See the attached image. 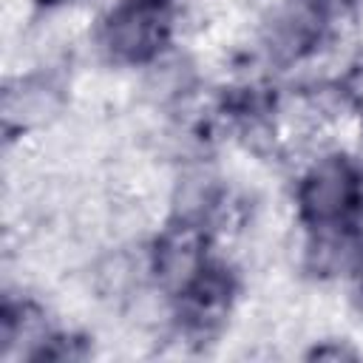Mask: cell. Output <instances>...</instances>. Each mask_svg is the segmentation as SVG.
I'll list each match as a JSON object with an SVG mask.
<instances>
[{
    "instance_id": "obj_1",
    "label": "cell",
    "mask_w": 363,
    "mask_h": 363,
    "mask_svg": "<svg viewBox=\"0 0 363 363\" xmlns=\"http://www.w3.org/2000/svg\"><path fill=\"white\" fill-rule=\"evenodd\" d=\"M176 40V0H119L91 26L96 60L122 71L145 68Z\"/></svg>"
},
{
    "instance_id": "obj_2",
    "label": "cell",
    "mask_w": 363,
    "mask_h": 363,
    "mask_svg": "<svg viewBox=\"0 0 363 363\" xmlns=\"http://www.w3.org/2000/svg\"><path fill=\"white\" fill-rule=\"evenodd\" d=\"M332 17L323 0H269L252 20L250 45L264 68L292 71L332 34Z\"/></svg>"
},
{
    "instance_id": "obj_3",
    "label": "cell",
    "mask_w": 363,
    "mask_h": 363,
    "mask_svg": "<svg viewBox=\"0 0 363 363\" xmlns=\"http://www.w3.org/2000/svg\"><path fill=\"white\" fill-rule=\"evenodd\" d=\"M360 162L346 150H323L306 159L295 176L292 204L301 227L349 224L357 204Z\"/></svg>"
},
{
    "instance_id": "obj_4",
    "label": "cell",
    "mask_w": 363,
    "mask_h": 363,
    "mask_svg": "<svg viewBox=\"0 0 363 363\" xmlns=\"http://www.w3.org/2000/svg\"><path fill=\"white\" fill-rule=\"evenodd\" d=\"M71 108V82L60 68L17 71L3 88V125L9 139L37 136L57 128Z\"/></svg>"
},
{
    "instance_id": "obj_5",
    "label": "cell",
    "mask_w": 363,
    "mask_h": 363,
    "mask_svg": "<svg viewBox=\"0 0 363 363\" xmlns=\"http://www.w3.org/2000/svg\"><path fill=\"white\" fill-rule=\"evenodd\" d=\"M147 258L153 284L176 298L216 258L213 235L204 224L167 216L147 238Z\"/></svg>"
},
{
    "instance_id": "obj_6",
    "label": "cell",
    "mask_w": 363,
    "mask_h": 363,
    "mask_svg": "<svg viewBox=\"0 0 363 363\" xmlns=\"http://www.w3.org/2000/svg\"><path fill=\"white\" fill-rule=\"evenodd\" d=\"M326 3V9L332 11V14H349L352 9H357L363 0H323Z\"/></svg>"
}]
</instances>
